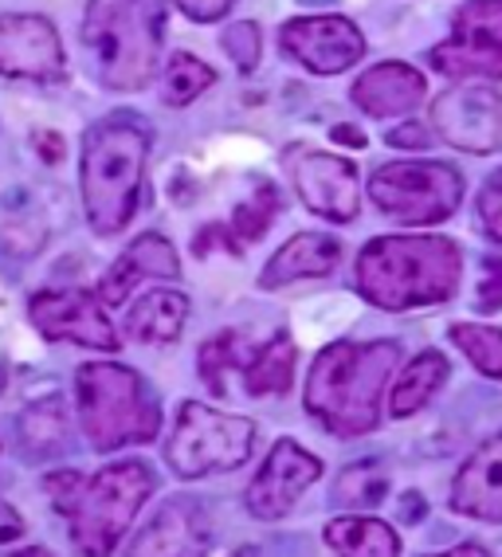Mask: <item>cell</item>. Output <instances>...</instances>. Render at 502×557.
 Listing matches in <instances>:
<instances>
[{
	"label": "cell",
	"instance_id": "2",
	"mask_svg": "<svg viewBox=\"0 0 502 557\" xmlns=\"http://www.w3.org/2000/svg\"><path fill=\"white\" fill-rule=\"evenodd\" d=\"M353 275L373 307H432L455 295L463 259L448 236H381L362 248Z\"/></svg>",
	"mask_w": 502,
	"mask_h": 557
},
{
	"label": "cell",
	"instance_id": "12",
	"mask_svg": "<svg viewBox=\"0 0 502 557\" xmlns=\"http://www.w3.org/2000/svg\"><path fill=\"white\" fill-rule=\"evenodd\" d=\"M32 326L40 330L48 342H75L87 349H118V334H114L102 299L91 290H40L28 302Z\"/></svg>",
	"mask_w": 502,
	"mask_h": 557
},
{
	"label": "cell",
	"instance_id": "21",
	"mask_svg": "<svg viewBox=\"0 0 502 557\" xmlns=\"http://www.w3.org/2000/svg\"><path fill=\"white\" fill-rule=\"evenodd\" d=\"M342 263V239L326 236V232H299L267 259V268L260 275L263 290L291 287L299 278H326Z\"/></svg>",
	"mask_w": 502,
	"mask_h": 557
},
{
	"label": "cell",
	"instance_id": "28",
	"mask_svg": "<svg viewBox=\"0 0 502 557\" xmlns=\"http://www.w3.org/2000/svg\"><path fill=\"white\" fill-rule=\"evenodd\" d=\"M283 200H279V189L275 185H267L263 181L260 189L251 193V200H243L240 209H236V216H231L228 228L236 232V239L240 244H255L260 236H267V228L275 224V216H279Z\"/></svg>",
	"mask_w": 502,
	"mask_h": 557
},
{
	"label": "cell",
	"instance_id": "34",
	"mask_svg": "<svg viewBox=\"0 0 502 557\" xmlns=\"http://www.w3.org/2000/svg\"><path fill=\"white\" fill-rule=\"evenodd\" d=\"M32 150L40 153V161H48V165H60L67 146H63V138L55 129H36V134H32Z\"/></svg>",
	"mask_w": 502,
	"mask_h": 557
},
{
	"label": "cell",
	"instance_id": "17",
	"mask_svg": "<svg viewBox=\"0 0 502 557\" xmlns=\"http://www.w3.org/2000/svg\"><path fill=\"white\" fill-rule=\"evenodd\" d=\"M212 530L201 503L170 498L130 542L126 557H209Z\"/></svg>",
	"mask_w": 502,
	"mask_h": 557
},
{
	"label": "cell",
	"instance_id": "33",
	"mask_svg": "<svg viewBox=\"0 0 502 557\" xmlns=\"http://www.w3.org/2000/svg\"><path fill=\"white\" fill-rule=\"evenodd\" d=\"M231 4H236V0H177V9H181L185 16H189V21H197V24L221 21Z\"/></svg>",
	"mask_w": 502,
	"mask_h": 557
},
{
	"label": "cell",
	"instance_id": "40",
	"mask_svg": "<svg viewBox=\"0 0 502 557\" xmlns=\"http://www.w3.org/2000/svg\"><path fill=\"white\" fill-rule=\"evenodd\" d=\"M432 557H491L482 546H475V542H463V546L448 549V554H432Z\"/></svg>",
	"mask_w": 502,
	"mask_h": 557
},
{
	"label": "cell",
	"instance_id": "10",
	"mask_svg": "<svg viewBox=\"0 0 502 557\" xmlns=\"http://www.w3.org/2000/svg\"><path fill=\"white\" fill-rule=\"evenodd\" d=\"M428 60L452 79H502V0H467Z\"/></svg>",
	"mask_w": 502,
	"mask_h": 557
},
{
	"label": "cell",
	"instance_id": "41",
	"mask_svg": "<svg viewBox=\"0 0 502 557\" xmlns=\"http://www.w3.org/2000/svg\"><path fill=\"white\" fill-rule=\"evenodd\" d=\"M9 557H51V554L40 546H28V549H16V554H9Z\"/></svg>",
	"mask_w": 502,
	"mask_h": 557
},
{
	"label": "cell",
	"instance_id": "5",
	"mask_svg": "<svg viewBox=\"0 0 502 557\" xmlns=\"http://www.w3.org/2000/svg\"><path fill=\"white\" fill-rule=\"evenodd\" d=\"M83 436L95 451H118L126 444H150L161 432L158 393L134 369L114 361H87L75 373Z\"/></svg>",
	"mask_w": 502,
	"mask_h": 557
},
{
	"label": "cell",
	"instance_id": "16",
	"mask_svg": "<svg viewBox=\"0 0 502 557\" xmlns=\"http://www.w3.org/2000/svg\"><path fill=\"white\" fill-rule=\"evenodd\" d=\"M291 181L302 205L322 220L346 224L357 216L362 197H357V165L353 161L334 158V153H299L291 161Z\"/></svg>",
	"mask_w": 502,
	"mask_h": 557
},
{
	"label": "cell",
	"instance_id": "9",
	"mask_svg": "<svg viewBox=\"0 0 502 557\" xmlns=\"http://www.w3.org/2000/svg\"><path fill=\"white\" fill-rule=\"evenodd\" d=\"M373 205L397 224H440L463 200V177L443 161H389L369 181Z\"/></svg>",
	"mask_w": 502,
	"mask_h": 557
},
{
	"label": "cell",
	"instance_id": "25",
	"mask_svg": "<svg viewBox=\"0 0 502 557\" xmlns=\"http://www.w3.org/2000/svg\"><path fill=\"white\" fill-rule=\"evenodd\" d=\"M212 83H216V71L209 63L189 55V51H177L170 67H165V75H161V99H165V107H189Z\"/></svg>",
	"mask_w": 502,
	"mask_h": 557
},
{
	"label": "cell",
	"instance_id": "23",
	"mask_svg": "<svg viewBox=\"0 0 502 557\" xmlns=\"http://www.w3.org/2000/svg\"><path fill=\"white\" fill-rule=\"evenodd\" d=\"M326 546L338 557H401V537L389 522L365 515H342L326 522Z\"/></svg>",
	"mask_w": 502,
	"mask_h": 557
},
{
	"label": "cell",
	"instance_id": "13",
	"mask_svg": "<svg viewBox=\"0 0 502 557\" xmlns=\"http://www.w3.org/2000/svg\"><path fill=\"white\" fill-rule=\"evenodd\" d=\"M63 44L48 16L9 12L0 16V75L4 79L55 83L63 79Z\"/></svg>",
	"mask_w": 502,
	"mask_h": 557
},
{
	"label": "cell",
	"instance_id": "35",
	"mask_svg": "<svg viewBox=\"0 0 502 557\" xmlns=\"http://www.w3.org/2000/svg\"><path fill=\"white\" fill-rule=\"evenodd\" d=\"M432 141V134H424L421 122H409V126H397L389 134V146H397V150H424Z\"/></svg>",
	"mask_w": 502,
	"mask_h": 557
},
{
	"label": "cell",
	"instance_id": "20",
	"mask_svg": "<svg viewBox=\"0 0 502 557\" xmlns=\"http://www.w3.org/2000/svg\"><path fill=\"white\" fill-rule=\"evenodd\" d=\"M428 95V83L416 67L409 63H377L353 83L350 99L369 114V119H397V114H412Z\"/></svg>",
	"mask_w": 502,
	"mask_h": 557
},
{
	"label": "cell",
	"instance_id": "38",
	"mask_svg": "<svg viewBox=\"0 0 502 557\" xmlns=\"http://www.w3.org/2000/svg\"><path fill=\"white\" fill-rule=\"evenodd\" d=\"M334 141H338V146H350V150H362L365 134L357 126H334Z\"/></svg>",
	"mask_w": 502,
	"mask_h": 557
},
{
	"label": "cell",
	"instance_id": "14",
	"mask_svg": "<svg viewBox=\"0 0 502 557\" xmlns=\"http://www.w3.org/2000/svg\"><path fill=\"white\" fill-rule=\"evenodd\" d=\"M279 48L314 75H338L365 55L357 24L346 16H299L283 24Z\"/></svg>",
	"mask_w": 502,
	"mask_h": 557
},
{
	"label": "cell",
	"instance_id": "11",
	"mask_svg": "<svg viewBox=\"0 0 502 557\" xmlns=\"http://www.w3.org/2000/svg\"><path fill=\"white\" fill-rule=\"evenodd\" d=\"M432 126L463 153L502 150V95L491 87H452L432 102Z\"/></svg>",
	"mask_w": 502,
	"mask_h": 557
},
{
	"label": "cell",
	"instance_id": "19",
	"mask_svg": "<svg viewBox=\"0 0 502 557\" xmlns=\"http://www.w3.org/2000/svg\"><path fill=\"white\" fill-rule=\"evenodd\" d=\"M452 510L479 522H502V432L467 456L452 483Z\"/></svg>",
	"mask_w": 502,
	"mask_h": 557
},
{
	"label": "cell",
	"instance_id": "1",
	"mask_svg": "<svg viewBox=\"0 0 502 557\" xmlns=\"http://www.w3.org/2000/svg\"><path fill=\"white\" fill-rule=\"evenodd\" d=\"M401 358L397 342H334L306 377V412L334 436H365L381 424V388Z\"/></svg>",
	"mask_w": 502,
	"mask_h": 557
},
{
	"label": "cell",
	"instance_id": "43",
	"mask_svg": "<svg viewBox=\"0 0 502 557\" xmlns=\"http://www.w3.org/2000/svg\"><path fill=\"white\" fill-rule=\"evenodd\" d=\"M0 377H4V369H0ZM0 385H4V381H0Z\"/></svg>",
	"mask_w": 502,
	"mask_h": 557
},
{
	"label": "cell",
	"instance_id": "39",
	"mask_svg": "<svg viewBox=\"0 0 502 557\" xmlns=\"http://www.w3.org/2000/svg\"><path fill=\"white\" fill-rule=\"evenodd\" d=\"M401 518H404V522H421V518H424V498L416 495V491L401 498Z\"/></svg>",
	"mask_w": 502,
	"mask_h": 557
},
{
	"label": "cell",
	"instance_id": "24",
	"mask_svg": "<svg viewBox=\"0 0 502 557\" xmlns=\"http://www.w3.org/2000/svg\"><path fill=\"white\" fill-rule=\"evenodd\" d=\"M443 377H448V358H443L440 349H424V354H416V358L401 369V377L392 381L389 412L397 420L416 417V412L436 397V388L443 385Z\"/></svg>",
	"mask_w": 502,
	"mask_h": 557
},
{
	"label": "cell",
	"instance_id": "18",
	"mask_svg": "<svg viewBox=\"0 0 502 557\" xmlns=\"http://www.w3.org/2000/svg\"><path fill=\"white\" fill-rule=\"evenodd\" d=\"M141 278H181V259H177L170 239L158 236V232L138 236L130 248L111 263V271H106L99 283L102 307H122Z\"/></svg>",
	"mask_w": 502,
	"mask_h": 557
},
{
	"label": "cell",
	"instance_id": "27",
	"mask_svg": "<svg viewBox=\"0 0 502 557\" xmlns=\"http://www.w3.org/2000/svg\"><path fill=\"white\" fill-rule=\"evenodd\" d=\"M452 342L467 354L482 377L502 381V330L499 326H479V322H455Z\"/></svg>",
	"mask_w": 502,
	"mask_h": 557
},
{
	"label": "cell",
	"instance_id": "3",
	"mask_svg": "<svg viewBox=\"0 0 502 557\" xmlns=\"http://www.w3.org/2000/svg\"><path fill=\"white\" fill-rule=\"evenodd\" d=\"M150 158V129L134 114L95 122L83 138L79 185L83 209L99 236H114L134 220Z\"/></svg>",
	"mask_w": 502,
	"mask_h": 557
},
{
	"label": "cell",
	"instance_id": "36",
	"mask_svg": "<svg viewBox=\"0 0 502 557\" xmlns=\"http://www.w3.org/2000/svg\"><path fill=\"white\" fill-rule=\"evenodd\" d=\"M21 534H24V518L16 515V507H9L0 498V542H16Z\"/></svg>",
	"mask_w": 502,
	"mask_h": 557
},
{
	"label": "cell",
	"instance_id": "30",
	"mask_svg": "<svg viewBox=\"0 0 502 557\" xmlns=\"http://www.w3.org/2000/svg\"><path fill=\"white\" fill-rule=\"evenodd\" d=\"M224 51L231 55V63L240 71H255V63H260V28L251 21L243 24H231L228 32H224Z\"/></svg>",
	"mask_w": 502,
	"mask_h": 557
},
{
	"label": "cell",
	"instance_id": "8",
	"mask_svg": "<svg viewBox=\"0 0 502 557\" xmlns=\"http://www.w3.org/2000/svg\"><path fill=\"white\" fill-rule=\"evenodd\" d=\"M294 342L275 330L272 338L255 342L248 330H224L201 346V377L216 397H228V377L240 373L248 397H275L287 393L294 377Z\"/></svg>",
	"mask_w": 502,
	"mask_h": 557
},
{
	"label": "cell",
	"instance_id": "31",
	"mask_svg": "<svg viewBox=\"0 0 502 557\" xmlns=\"http://www.w3.org/2000/svg\"><path fill=\"white\" fill-rule=\"evenodd\" d=\"M479 220H482V228H487V236L502 244V170H494L491 177H487V185H482Z\"/></svg>",
	"mask_w": 502,
	"mask_h": 557
},
{
	"label": "cell",
	"instance_id": "42",
	"mask_svg": "<svg viewBox=\"0 0 502 557\" xmlns=\"http://www.w3.org/2000/svg\"><path fill=\"white\" fill-rule=\"evenodd\" d=\"M231 557H255V549H236Z\"/></svg>",
	"mask_w": 502,
	"mask_h": 557
},
{
	"label": "cell",
	"instance_id": "15",
	"mask_svg": "<svg viewBox=\"0 0 502 557\" xmlns=\"http://www.w3.org/2000/svg\"><path fill=\"white\" fill-rule=\"evenodd\" d=\"M322 475V459L314 451H306L299 440H279L272 448V456L263 459L260 475L251 479L248 495V510L263 522H275L283 518L287 510L299 503V495L306 487H314Z\"/></svg>",
	"mask_w": 502,
	"mask_h": 557
},
{
	"label": "cell",
	"instance_id": "4",
	"mask_svg": "<svg viewBox=\"0 0 502 557\" xmlns=\"http://www.w3.org/2000/svg\"><path fill=\"white\" fill-rule=\"evenodd\" d=\"M165 0H91L83 16V48L102 87L141 90L158 75Z\"/></svg>",
	"mask_w": 502,
	"mask_h": 557
},
{
	"label": "cell",
	"instance_id": "6",
	"mask_svg": "<svg viewBox=\"0 0 502 557\" xmlns=\"http://www.w3.org/2000/svg\"><path fill=\"white\" fill-rule=\"evenodd\" d=\"M158 479L141 459H122L111 468L83 479L79 495L71 503V542L83 557H111L138 518L141 503L153 495Z\"/></svg>",
	"mask_w": 502,
	"mask_h": 557
},
{
	"label": "cell",
	"instance_id": "22",
	"mask_svg": "<svg viewBox=\"0 0 502 557\" xmlns=\"http://www.w3.org/2000/svg\"><path fill=\"white\" fill-rule=\"evenodd\" d=\"M189 319V299L181 290H150L126 319V334L141 346H170L181 338Z\"/></svg>",
	"mask_w": 502,
	"mask_h": 557
},
{
	"label": "cell",
	"instance_id": "32",
	"mask_svg": "<svg viewBox=\"0 0 502 557\" xmlns=\"http://www.w3.org/2000/svg\"><path fill=\"white\" fill-rule=\"evenodd\" d=\"M79 487H83L79 471H55V475H48V495L55 498V510H60V515H67V510H71V503H75Z\"/></svg>",
	"mask_w": 502,
	"mask_h": 557
},
{
	"label": "cell",
	"instance_id": "26",
	"mask_svg": "<svg viewBox=\"0 0 502 557\" xmlns=\"http://www.w3.org/2000/svg\"><path fill=\"white\" fill-rule=\"evenodd\" d=\"M21 440L36 456L60 451L63 444H67V412H63V400L48 397V400H40V405H32L21 417Z\"/></svg>",
	"mask_w": 502,
	"mask_h": 557
},
{
	"label": "cell",
	"instance_id": "29",
	"mask_svg": "<svg viewBox=\"0 0 502 557\" xmlns=\"http://www.w3.org/2000/svg\"><path fill=\"white\" fill-rule=\"evenodd\" d=\"M385 495H389V475L377 463H353L334 487V498L342 507H377Z\"/></svg>",
	"mask_w": 502,
	"mask_h": 557
},
{
	"label": "cell",
	"instance_id": "37",
	"mask_svg": "<svg viewBox=\"0 0 502 557\" xmlns=\"http://www.w3.org/2000/svg\"><path fill=\"white\" fill-rule=\"evenodd\" d=\"M487 271H491V275L482 278L479 307L482 310H494V307H502V278H494V263H487Z\"/></svg>",
	"mask_w": 502,
	"mask_h": 557
},
{
	"label": "cell",
	"instance_id": "7",
	"mask_svg": "<svg viewBox=\"0 0 502 557\" xmlns=\"http://www.w3.org/2000/svg\"><path fill=\"white\" fill-rule=\"evenodd\" d=\"M260 429L248 417H231L201 400H185L165 444V463L177 479H204L212 471H231L248 463Z\"/></svg>",
	"mask_w": 502,
	"mask_h": 557
}]
</instances>
